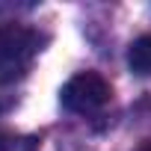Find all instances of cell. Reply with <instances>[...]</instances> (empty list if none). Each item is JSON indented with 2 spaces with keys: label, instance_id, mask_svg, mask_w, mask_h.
Masks as SVG:
<instances>
[{
  "label": "cell",
  "instance_id": "cell-1",
  "mask_svg": "<svg viewBox=\"0 0 151 151\" xmlns=\"http://www.w3.org/2000/svg\"><path fill=\"white\" fill-rule=\"evenodd\" d=\"M42 50V36L24 24H0V80H15Z\"/></svg>",
  "mask_w": 151,
  "mask_h": 151
},
{
  "label": "cell",
  "instance_id": "cell-2",
  "mask_svg": "<svg viewBox=\"0 0 151 151\" xmlns=\"http://www.w3.org/2000/svg\"><path fill=\"white\" fill-rule=\"evenodd\" d=\"M110 83L101 77L98 71H80L62 86L59 101L68 113H77V116H89L98 113L107 101H110Z\"/></svg>",
  "mask_w": 151,
  "mask_h": 151
},
{
  "label": "cell",
  "instance_id": "cell-3",
  "mask_svg": "<svg viewBox=\"0 0 151 151\" xmlns=\"http://www.w3.org/2000/svg\"><path fill=\"white\" fill-rule=\"evenodd\" d=\"M127 65H130L133 74H139V77H148V74H151V33L130 42V47H127Z\"/></svg>",
  "mask_w": 151,
  "mask_h": 151
},
{
  "label": "cell",
  "instance_id": "cell-4",
  "mask_svg": "<svg viewBox=\"0 0 151 151\" xmlns=\"http://www.w3.org/2000/svg\"><path fill=\"white\" fill-rule=\"evenodd\" d=\"M0 151H36L30 139H15V136H0Z\"/></svg>",
  "mask_w": 151,
  "mask_h": 151
},
{
  "label": "cell",
  "instance_id": "cell-5",
  "mask_svg": "<svg viewBox=\"0 0 151 151\" xmlns=\"http://www.w3.org/2000/svg\"><path fill=\"white\" fill-rule=\"evenodd\" d=\"M133 151H151V139H145V142H142L139 148H133Z\"/></svg>",
  "mask_w": 151,
  "mask_h": 151
}]
</instances>
